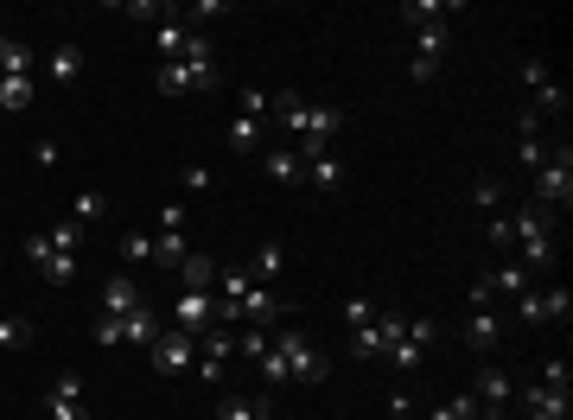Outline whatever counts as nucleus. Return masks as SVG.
Returning <instances> with one entry per match:
<instances>
[{
    "instance_id": "1",
    "label": "nucleus",
    "mask_w": 573,
    "mask_h": 420,
    "mask_svg": "<svg viewBox=\"0 0 573 420\" xmlns=\"http://www.w3.org/2000/svg\"><path fill=\"white\" fill-rule=\"evenodd\" d=\"M274 109H281V128L300 140V160H319V153H332V134L344 128V109H332V102H300V96H274Z\"/></svg>"
},
{
    "instance_id": "2",
    "label": "nucleus",
    "mask_w": 573,
    "mask_h": 420,
    "mask_svg": "<svg viewBox=\"0 0 573 420\" xmlns=\"http://www.w3.org/2000/svg\"><path fill=\"white\" fill-rule=\"evenodd\" d=\"M281 300H274L268 287H255L249 274H217V325H242V319H255V325H268V319H281Z\"/></svg>"
},
{
    "instance_id": "3",
    "label": "nucleus",
    "mask_w": 573,
    "mask_h": 420,
    "mask_svg": "<svg viewBox=\"0 0 573 420\" xmlns=\"http://www.w3.org/2000/svg\"><path fill=\"white\" fill-rule=\"evenodd\" d=\"M153 90H160V96L217 90V58H211V45H204V32H191V45H185L179 64H160V70H153Z\"/></svg>"
},
{
    "instance_id": "4",
    "label": "nucleus",
    "mask_w": 573,
    "mask_h": 420,
    "mask_svg": "<svg viewBox=\"0 0 573 420\" xmlns=\"http://www.w3.org/2000/svg\"><path fill=\"white\" fill-rule=\"evenodd\" d=\"M548 217H554V210H542V204H523L510 217V242L523 249L529 268H554V230H548Z\"/></svg>"
},
{
    "instance_id": "5",
    "label": "nucleus",
    "mask_w": 573,
    "mask_h": 420,
    "mask_svg": "<svg viewBox=\"0 0 573 420\" xmlns=\"http://www.w3.org/2000/svg\"><path fill=\"white\" fill-rule=\"evenodd\" d=\"M535 204L542 210H567L573 204V147L567 140L542 160V172H535Z\"/></svg>"
},
{
    "instance_id": "6",
    "label": "nucleus",
    "mask_w": 573,
    "mask_h": 420,
    "mask_svg": "<svg viewBox=\"0 0 573 420\" xmlns=\"http://www.w3.org/2000/svg\"><path fill=\"white\" fill-rule=\"evenodd\" d=\"M274 350L287 357V382H325V376H332L325 350H319V344H306L293 325H287V331H274Z\"/></svg>"
},
{
    "instance_id": "7",
    "label": "nucleus",
    "mask_w": 573,
    "mask_h": 420,
    "mask_svg": "<svg viewBox=\"0 0 573 420\" xmlns=\"http://www.w3.org/2000/svg\"><path fill=\"white\" fill-rule=\"evenodd\" d=\"M433 344H440V325H433V319H408V325H402V338L382 350V357H389L395 370H421Z\"/></svg>"
},
{
    "instance_id": "8",
    "label": "nucleus",
    "mask_w": 573,
    "mask_h": 420,
    "mask_svg": "<svg viewBox=\"0 0 573 420\" xmlns=\"http://www.w3.org/2000/svg\"><path fill=\"white\" fill-rule=\"evenodd\" d=\"M147 357H153V370L160 376H179V370H191V363H198V338H191V331H160V338L147 344Z\"/></svg>"
},
{
    "instance_id": "9",
    "label": "nucleus",
    "mask_w": 573,
    "mask_h": 420,
    "mask_svg": "<svg viewBox=\"0 0 573 420\" xmlns=\"http://www.w3.org/2000/svg\"><path fill=\"white\" fill-rule=\"evenodd\" d=\"M446 39H453V26H421V45H414V58H408V77L414 83H433L440 77V58H446Z\"/></svg>"
},
{
    "instance_id": "10",
    "label": "nucleus",
    "mask_w": 573,
    "mask_h": 420,
    "mask_svg": "<svg viewBox=\"0 0 573 420\" xmlns=\"http://www.w3.org/2000/svg\"><path fill=\"white\" fill-rule=\"evenodd\" d=\"M26 255L39 261V274L51 280V287H71L77 280V255H64V249H51L45 236H26Z\"/></svg>"
},
{
    "instance_id": "11",
    "label": "nucleus",
    "mask_w": 573,
    "mask_h": 420,
    "mask_svg": "<svg viewBox=\"0 0 573 420\" xmlns=\"http://www.w3.org/2000/svg\"><path fill=\"white\" fill-rule=\"evenodd\" d=\"M45 414L51 420H90V408H83V376L64 370L58 382H51V395H45Z\"/></svg>"
},
{
    "instance_id": "12",
    "label": "nucleus",
    "mask_w": 573,
    "mask_h": 420,
    "mask_svg": "<svg viewBox=\"0 0 573 420\" xmlns=\"http://www.w3.org/2000/svg\"><path fill=\"white\" fill-rule=\"evenodd\" d=\"M172 325L191 331V338H204V331L217 325V300H211V293H179V306H172Z\"/></svg>"
},
{
    "instance_id": "13",
    "label": "nucleus",
    "mask_w": 573,
    "mask_h": 420,
    "mask_svg": "<svg viewBox=\"0 0 573 420\" xmlns=\"http://www.w3.org/2000/svg\"><path fill=\"white\" fill-rule=\"evenodd\" d=\"M459 344H465V350H478V357H484V350H497V344H503V319H497L491 306H478L472 319L459 325Z\"/></svg>"
},
{
    "instance_id": "14",
    "label": "nucleus",
    "mask_w": 573,
    "mask_h": 420,
    "mask_svg": "<svg viewBox=\"0 0 573 420\" xmlns=\"http://www.w3.org/2000/svg\"><path fill=\"white\" fill-rule=\"evenodd\" d=\"M523 83L535 90V115H554V109H567V90L548 77V64H542V58H529V64H523Z\"/></svg>"
},
{
    "instance_id": "15",
    "label": "nucleus",
    "mask_w": 573,
    "mask_h": 420,
    "mask_svg": "<svg viewBox=\"0 0 573 420\" xmlns=\"http://www.w3.org/2000/svg\"><path fill=\"white\" fill-rule=\"evenodd\" d=\"M134 306H147V300H141V287H134V274L102 280V319H128Z\"/></svg>"
},
{
    "instance_id": "16",
    "label": "nucleus",
    "mask_w": 573,
    "mask_h": 420,
    "mask_svg": "<svg viewBox=\"0 0 573 420\" xmlns=\"http://www.w3.org/2000/svg\"><path fill=\"white\" fill-rule=\"evenodd\" d=\"M478 408H484V420H503V408H510V376L503 370L478 376Z\"/></svg>"
},
{
    "instance_id": "17",
    "label": "nucleus",
    "mask_w": 573,
    "mask_h": 420,
    "mask_svg": "<svg viewBox=\"0 0 573 420\" xmlns=\"http://www.w3.org/2000/svg\"><path fill=\"white\" fill-rule=\"evenodd\" d=\"M153 338H160V319H153V306H134L128 319H121V344H134V350H147Z\"/></svg>"
},
{
    "instance_id": "18",
    "label": "nucleus",
    "mask_w": 573,
    "mask_h": 420,
    "mask_svg": "<svg viewBox=\"0 0 573 420\" xmlns=\"http://www.w3.org/2000/svg\"><path fill=\"white\" fill-rule=\"evenodd\" d=\"M179 280H185V293H211L217 287V261L211 255H185L179 261Z\"/></svg>"
},
{
    "instance_id": "19",
    "label": "nucleus",
    "mask_w": 573,
    "mask_h": 420,
    "mask_svg": "<svg viewBox=\"0 0 573 420\" xmlns=\"http://www.w3.org/2000/svg\"><path fill=\"white\" fill-rule=\"evenodd\" d=\"M262 172H268L274 185H300V179H306V160H300L293 147H281V153H268V160H262Z\"/></svg>"
},
{
    "instance_id": "20",
    "label": "nucleus",
    "mask_w": 573,
    "mask_h": 420,
    "mask_svg": "<svg viewBox=\"0 0 573 420\" xmlns=\"http://www.w3.org/2000/svg\"><path fill=\"white\" fill-rule=\"evenodd\" d=\"M185 45H191V32H185L179 20H160V26H153V51H160L166 64H179V58H185Z\"/></svg>"
},
{
    "instance_id": "21",
    "label": "nucleus",
    "mask_w": 573,
    "mask_h": 420,
    "mask_svg": "<svg viewBox=\"0 0 573 420\" xmlns=\"http://www.w3.org/2000/svg\"><path fill=\"white\" fill-rule=\"evenodd\" d=\"M523 408H529V414H554V420H567V389H548V382H535V389L523 395Z\"/></svg>"
},
{
    "instance_id": "22",
    "label": "nucleus",
    "mask_w": 573,
    "mask_h": 420,
    "mask_svg": "<svg viewBox=\"0 0 573 420\" xmlns=\"http://www.w3.org/2000/svg\"><path fill=\"white\" fill-rule=\"evenodd\" d=\"M0 77H32V45L26 39H0Z\"/></svg>"
},
{
    "instance_id": "23",
    "label": "nucleus",
    "mask_w": 573,
    "mask_h": 420,
    "mask_svg": "<svg viewBox=\"0 0 573 420\" xmlns=\"http://www.w3.org/2000/svg\"><path fill=\"white\" fill-rule=\"evenodd\" d=\"M281 261H287L281 242H262V249H255V261H249V280H255V287H268V280L281 274Z\"/></svg>"
},
{
    "instance_id": "24",
    "label": "nucleus",
    "mask_w": 573,
    "mask_h": 420,
    "mask_svg": "<svg viewBox=\"0 0 573 420\" xmlns=\"http://www.w3.org/2000/svg\"><path fill=\"white\" fill-rule=\"evenodd\" d=\"M306 179L319 191H338L344 185V160H338V153H319V160H306Z\"/></svg>"
},
{
    "instance_id": "25",
    "label": "nucleus",
    "mask_w": 573,
    "mask_h": 420,
    "mask_svg": "<svg viewBox=\"0 0 573 420\" xmlns=\"http://www.w3.org/2000/svg\"><path fill=\"white\" fill-rule=\"evenodd\" d=\"M446 13H459V7H446V0H408V7H402V20H408L414 32H421V26H440Z\"/></svg>"
},
{
    "instance_id": "26",
    "label": "nucleus",
    "mask_w": 573,
    "mask_h": 420,
    "mask_svg": "<svg viewBox=\"0 0 573 420\" xmlns=\"http://www.w3.org/2000/svg\"><path fill=\"white\" fill-rule=\"evenodd\" d=\"M77 77H83V51L58 45V51H51V83H77Z\"/></svg>"
},
{
    "instance_id": "27",
    "label": "nucleus",
    "mask_w": 573,
    "mask_h": 420,
    "mask_svg": "<svg viewBox=\"0 0 573 420\" xmlns=\"http://www.w3.org/2000/svg\"><path fill=\"white\" fill-rule=\"evenodd\" d=\"M529 287V268H516V261H510V268H497V274H484V293H491V300H497V293H523Z\"/></svg>"
},
{
    "instance_id": "28",
    "label": "nucleus",
    "mask_w": 573,
    "mask_h": 420,
    "mask_svg": "<svg viewBox=\"0 0 573 420\" xmlns=\"http://www.w3.org/2000/svg\"><path fill=\"white\" fill-rule=\"evenodd\" d=\"M191 249H185V236H172V230H160L153 236V268H179Z\"/></svg>"
},
{
    "instance_id": "29",
    "label": "nucleus",
    "mask_w": 573,
    "mask_h": 420,
    "mask_svg": "<svg viewBox=\"0 0 573 420\" xmlns=\"http://www.w3.org/2000/svg\"><path fill=\"white\" fill-rule=\"evenodd\" d=\"M255 140H262V121H255V115H236V121H230V153H255Z\"/></svg>"
},
{
    "instance_id": "30",
    "label": "nucleus",
    "mask_w": 573,
    "mask_h": 420,
    "mask_svg": "<svg viewBox=\"0 0 573 420\" xmlns=\"http://www.w3.org/2000/svg\"><path fill=\"white\" fill-rule=\"evenodd\" d=\"M217 420H274V408H268V395L262 401H223Z\"/></svg>"
},
{
    "instance_id": "31",
    "label": "nucleus",
    "mask_w": 573,
    "mask_h": 420,
    "mask_svg": "<svg viewBox=\"0 0 573 420\" xmlns=\"http://www.w3.org/2000/svg\"><path fill=\"white\" fill-rule=\"evenodd\" d=\"M0 109H32V77H0Z\"/></svg>"
},
{
    "instance_id": "32",
    "label": "nucleus",
    "mask_w": 573,
    "mask_h": 420,
    "mask_svg": "<svg viewBox=\"0 0 573 420\" xmlns=\"http://www.w3.org/2000/svg\"><path fill=\"white\" fill-rule=\"evenodd\" d=\"M45 242H51V249H64V255H77V242H83V223H77V217L51 223V236H45Z\"/></svg>"
},
{
    "instance_id": "33",
    "label": "nucleus",
    "mask_w": 573,
    "mask_h": 420,
    "mask_svg": "<svg viewBox=\"0 0 573 420\" xmlns=\"http://www.w3.org/2000/svg\"><path fill=\"white\" fill-rule=\"evenodd\" d=\"M268 344H274V338H268L262 325H242V331H236V350H242L249 363H255V357H268Z\"/></svg>"
},
{
    "instance_id": "34",
    "label": "nucleus",
    "mask_w": 573,
    "mask_h": 420,
    "mask_svg": "<svg viewBox=\"0 0 573 420\" xmlns=\"http://www.w3.org/2000/svg\"><path fill=\"white\" fill-rule=\"evenodd\" d=\"M71 217H77V223H96V217H109V204H102V191H77Z\"/></svg>"
},
{
    "instance_id": "35",
    "label": "nucleus",
    "mask_w": 573,
    "mask_h": 420,
    "mask_svg": "<svg viewBox=\"0 0 573 420\" xmlns=\"http://www.w3.org/2000/svg\"><path fill=\"white\" fill-rule=\"evenodd\" d=\"M32 344V325L26 319H0V350H26Z\"/></svg>"
},
{
    "instance_id": "36",
    "label": "nucleus",
    "mask_w": 573,
    "mask_h": 420,
    "mask_svg": "<svg viewBox=\"0 0 573 420\" xmlns=\"http://www.w3.org/2000/svg\"><path fill=\"white\" fill-rule=\"evenodd\" d=\"M351 344H357V357H382V331H376V319H370V325H351Z\"/></svg>"
},
{
    "instance_id": "37",
    "label": "nucleus",
    "mask_w": 573,
    "mask_h": 420,
    "mask_svg": "<svg viewBox=\"0 0 573 420\" xmlns=\"http://www.w3.org/2000/svg\"><path fill=\"white\" fill-rule=\"evenodd\" d=\"M255 370H262V382H287V357L268 344V357H255Z\"/></svg>"
},
{
    "instance_id": "38",
    "label": "nucleus",
    "mask_w": 573,
    "mask_h": 420,
    "mask_svg": "<svg viewBox=\"0 0 573 420\" xmlns=\"http://www.w3.org/2000/svg\"><path fill=\"white\" fill-rule=\"evenodd\" d=\"M121 261H153V236H121Z\"/></svg>"
},
{
    "instance_id": "39",
    "label": "nucleus",
    "mask_w": 573,
    "mask_h": 420,
    "mask_svg": "<svg viewBox=\"0 0 573 420\" xmlns=\"http://www.w3.org/2000/svg\"><path fill=\"white\" fill-rule=\"evenodd\" d=\"M472 204H478V210H497V204H503V185H497V179H478V185H472Z\"/></svg>"
},
{
    "instance_id": "40",
    "label": "nucleus",
    "mask_w": 573,
    "mask_h": 420,
    "mask_svg": "<svg viewBox=\"0 0 573 420\" xmlns=\"http://www.w3.org/2000/svg\"><path fill=\"white\" fill-rule=\"evenodd\" d=\"M121 13H134V20H153V26H160V13H172V7H166V0H128Z\"/></svg>"
},
{
    "instance_id": "41",
    "label": "nucleus",
    "mask_w": 573,
    "mask_h": 420,
    "mask_svg": "<svg viewBox=\"0 0 573 420\" xmlns=\"http://www.w3.org/2000/svg\"><path fill=\"white\" fill-rule=\"evenodd\" d=\"M268 109H274V96H268V90H242V115H255V121H262Z\"/></svg>"
},
{
    "instance_id": "42",
    "label": "nucleus",
    "mask_w": 573,
    "mask_h": 420,
    "mask_svg": "<svg viewBox=\"0 0 573 420\" xmlns=\"http://www.w3.org/2000/svg\"><path fill=\"white\" fill-rule=\"evenodd\" d=\"M344 319H351V325H370L376 306H370V300H344Z\"/></svg>"
},
{
    "instance_id": "43",
    "label": "nucleus",
    "mask_w": 573,
    "mask_h": 420,
    "mask_svg": "<svg viewBox=\"0 0 573 420\" xmlns=\"http://www.w3.org/2000/svg\"><path fill=\"white\" fill-rule=\"evenodd\" d=\"M542 382H548V389H567L573 370H567V363H542Z\"/></svg>"
},
{
    "instance_id": "44",
    "label": "nucleus",
    "mask_w": 573,
    "mask_h": 420,
    "mask_svg": "<svg viewBox=\"0 0 573 420\" xmlns=\"http://www.w3.org/2000/svg\"><path fill=\"white\" fill-rule=\"evenodd\" d=\"M160 230H172V236L185 230V204H166V210H160Z\"/></svg>"
},
{
    "instance_id": "45",
    "label": "nucleus",
    "mask_w": 573,
    "mask_h": 420,
    "mask_svg": "<svg viewBox=\"0 0 573 420\" xmlns=\"http://www.w3.org/2000/svg\"><path fill=\"white\" fill-rule=\"evenodd\" d=\"M96 344H121V319H96Z\"/></svg>"
},
{
    "instance_id": "46",
    "label": "nucleus",
    "mask_w": 573,
    "mask_h": 420,
    "mask_svg": "<svg viewBox=\"0 0 573 420\" xmlns=\"http://www.w3.org/2000/svg\"><path fill=\"white\" fill-rule=\"evenodd\" d=\"M185 191H211V166H191L185 172Z\"/></svg>"
},
{
    "instance_id": "47",
    "label": "nucleus",
    "mask_w": 573,
    "mask_h": 420,
    "mask_svg": "<svg viewBox=\"0 0 573 420\" xmlns=\"http://www.w3.org/2000/svg\"><path fill=\"white\" fill-rule=\"evenodd\" d=\"M389 420H414V408H408V395H395V401H389Z\"/></svg>"
},
{
    "instance_id": "48",
    "label": "nucleus",
    "mask_w": 573,
    "mask_h": 420,
    "mask_svg": "<svg viewBox=\"0 0 573 420\" xmlns=\"http://www.w3.org/2000/svg\"><path fill=\"white\" fill-rule=\"evenodd\" d=\"M529 420H554V414H529Z\"/></svg>"
}]
</instances>
